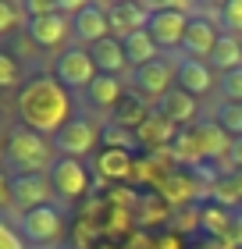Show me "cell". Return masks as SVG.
<instances>
[{
	"instance_id": "1",
	"label": "cell",
	"mask_w": 242,
	"mask_h": 249,
	"mask_svg": "<svg viewBox=\"0 0 242 249\" xmlns=\"http://www.w3.org/2000/svg\"><path fill=\"white\" fill-rule=\"evenodd\" d=\"M15 110H18V124L47 135V139L57 135L75 118L72 114V93H68L54 75H32L29 82H21Z\"/></svg>"
},
{
	"instance_id": "2",
	"label": "cell",
	"mask_w": 242,
	"mask_h": 249,
	"mask_svg": "<svg viewBox=\"0 0 242 249\" xmlns=\"http://www.w3.org/2000/svg\"><path fill=\"white\" fill-rule=\"evenodd\" d=\"M4 139H7L4 164H7L15 175H47L50 167H54V160H57L54 139H47V135L25 128V124H15Z\"/></svg>"
},
{
	"instance_id": "3",
	"label": "cell",
	"mask_w": 242,
	"mask_h": 249,
	"mask_svg": "<svg viewBox=\"0 0 242 249\" xmlns=\"http://www.w3.org/2000/svg\"><path fill=\"white\" fill-rule=\"evenodd\" d=\"M146 11H149L146 32L153 36L157 47L160 50H182L189 18L196 15L192 4H186V0H168V4H146Z\"/></svg>"
},
{
	"instance_id": "4",
	"label": "cell",
	"mask_w": 242,
	"mask_h": 249,
	"mask_svg": "<svg viewBox=\"0 0 242 249\" xmlns=\"http://www.w3.org/2000/svg\"><path fill=\"white\" fill-rule=\"evenodd\" d=\"M18 231L21 239L32 242V246H54L64 239V213L54 207V203H47V207H36L29 213H21L18 217Z\"/></svg>"
},
{
	"instance_id": "5",
	"label": "cell",
	"mask_w": 242,
	"mask_h": 249,
	"mask_svg": "<svg viewBox=\"0 0 242 249\" xmlns=\"http://www.w3.org/2000/svg\"><path fill=\"white\" fill-rule=\"evenodd\" d=\"M47 178H50L54 196L64 203H78L89 192V167L82 160H75V157H57Z\"/></svg>"
},
{
	"instance_id": "6",
	"label": "cell",
	"mask_w": 242,
	"mask_h": 249,
	"mask_svg": "<svg viewBox=\"0 0 242 249\" xmlns=\"http://www.w3.org/2000/svg\"><path fill=\"white\" fill-rule=\"evenodd\" d=\"M96 142H100V128H96L89 118H78V114L54 135V150H57V157H75V160L89 157V153L96 150Z\"/></svg>"
},
{
	"instance_id": "7",
	"label": "cell",
	"mask_w": 242,
	"mask_h": 249,
	"mask_svg": "<svg viewBox=\"0 0 242 249\" xmlns=\"http://www.w3.org/2000/svg\"><path fill=\"white\" fill-rule=\"evenodd\" d=\"M96 75L100 71H96V64H93V57H89L86 47H68V50H61V57H57V64H54V78L64 89H89Z\"/></svg>"
},
{
	"instance_id": "8",
	"label": "cell",
	"mask_w": 242,
	"mask_h": 249,
	"mask_svg": "<svg viewBox=\"0 0 242 249\" xmlns=\"http://www.w3.org/2000/svg\"><path fill=\"white\" fill-rule=\"evenodd\" d=\"M171 78H175V68H171L168 61H153V64H146V68H135V75H132V93L139 96V100H164L171 89Z\"/></svg>"
},
{
	"instance_id": "9",
	"label": "cell",
	"mask_w": 242,
	"mask_h": 249,
	"mask_svg": "<svg viewBox=\"0 0 242 249\" xmlns=\"http://www.w3.org/2000/svg\"><path fill=\"white\" fill-rule=\"evenodd\" d=\"M50 196H54V189H50L47 175H11V203H15L21 213H29L36 207H47Z\"/></svg>"
},
{
	"instance_id": "10",
	"label": "cell",
	"mask_w": 242,
	"mask_h": 249,
	"mask_svg": "<svg viewBox=\"0 0 242 249\" xmlns=\"http://www.w3.org/2000/svg\"><path fill=\"white\" fill-rule=\"evenodd\" d=\"M25 32H29V39L36 43L39 50H61L64 43L72 39V18H64L61 11H54L47 18L25 21Z\"/></svg>"
},
{
	"instance_id": "11",
	"label": "cell",
	"mask_w": 242,
	"mask_h": 249,
	"mask_svg": "<svg viewBox=\"0 0 242 249\" xmlns=\"http://www.w3.org/2000/svg\"><path fill=\"white\" fill-rule=\"evenodd\" d=\"M217 39H221V29H217L210 18L192 15L189 18V29H186V39H182V53H186L189 61H206L214 53Z\"/></svg>"
},
{
	"instance_id": "12",
	"label": "cell",
	"mask_w": 242,
	"mask_h": 249,
	"mask_svg": "<svg viewBox=\"0 0 242 249\" xmlns=\"http://www.w3.org/2000/svg\"><path fill=\"white\" fill-rule=\"evenodd\" d=\"M107 11V25L114 39H129L132 32H143L149 25V11L146 4H132V0H121V4H103Z\"/></svg>"
},
{
	"instance_id": "13",
	"label": "cell",
	"mask_w": 242,
	"mask_h": 249,
	"mask_svg": "<svg viewBox=\"0 0 242 249\" xmlns=\"http://www.w3.org/2000/svg\"><path fill=\"white\" fill-rule=\"evenodd\" d=\"M111 36V25H107V11L103 4H86L78 15L72 18V39H78V47H96L100 39Z\"/></svg>"
},
{
	"instance_id": "14",
	"label": "cell",
	"mask_w": 242,
	"mask_h": 249,
	"mask_svg": "<svg viewBox=\"0 0 242 249\" xmlns=\"http://www.w3.org/2000/svg\"><path fill=\"white\" fill-rule=\"evenodd\" d=\"M189 132H192V142H196V150H200V160H203V164L224 160L228 150H232V142H228V132H224L217 121H196Z\"/></svg>"
},
{
	"instance_id": "15",
	"label": "cell",
	"mask_w": 242,
	"mask_h": 249,
	"mask_svg": "<svg viewBox=\"0 0 242 249\" xmlns=\"http://www.w3.org/2000/svg\"><path fill=\"white\" fill-rule=\"evenodd\" d=\"M93 171L100 182H111V185H121V182H129L132 171H135V157L129 150H103L93 157Z\"/></svg>"
},
{
	"instance_id": "16",
	"label": "cell",
	"mask_w": 242,
	"mask_h": 249,
	"mask_svg": "<svg viewBox=\"0 0 242 249\" xmlns=\"http://www.w3.org/2000/svg\"><path fill=\"white\" fill-rule=\"evenodd\" d=\"M175 82H178V89H186L189 96H206L214 89V68H210V61L182 57L178 68H175Z\"/></svg>"
},
{
	"instance_id": "17",
	"label": "cell",
	"mask_w": 242,
	"mask_h": 249,
	"mask_svg": "<svg viewBox=\"0 0 242 249\" xmlns=\"http://www.w3.org/2000/svg\"><path fill=\"white\" fill-rule=\"evenodd\" d=\"M157 114L164 118V121H171L175 128H192L196 124V96H189L186 89H171V93L157 104Z\"/></svg>"
},
{
	"instance_id": "18",
	"label": "cell",
	"mask_w": 242,
	"mask_h": 249,
	"mask_svg": "<svg viewBox=\"0 0 242 249\" xmlns=\"http://www.w3.org/2000/svg\"><path fill=\"white\" fill-rule=\"evenodd\" d=\"M196 192H200V185H196V175L189 171H168L160 175V196H164L168 207H192Z\"/></svg>"
},
{
	"instance_id": "19",
	"label": "cell",
	"mask_w": 242,
	"mask_h": 249,
	"mask_svg": "<svg viewBox=\"0 0 242 249\" xmlns=\"http://www.w3.org/2000/svg\"><path fill=\"white\" fill-rule=\"evenodd\" d=\"M175 124L171 121H164L160 114H149L146 121H143V128L135 132V139H139V146H146L149 153H160V150H171V142H175Z\"/></svg>"
},
{
	"instance_id": "20",
	"label": "cell",
	"mask_w": 242,
	"mask_h": 249,
	"mask_svg": "<svg viewBox=\"0 0 242 249\" xmlns=\"http://www.w3.org/2000/svg\"><path fill=\"white\" fill-rule=\"evenodd\" d=\"M89 57H93L96 64V71L100 75H121L125 68H129V57H125V47H121V39H100L96 47H89Z\"/></svg>"
},
{
	"instance_id": "21",
	"label": "cell",
	"mask_w": 242,
	"mask_h": 249,
	"mask_svg": "<svg viewBox=\"0 0 242 249\" xmlns=\"http://www.w3.org/2000/svg\"><path fill=\"white\" fill-rule=\"evenodd\" d=\"M86 93H89V104H93V107H100V110H111V114L118 110V104H121V100L129 96L118 75H96V78H93V86H89Z\"/></svg>"
},
{
	"instance_id": "22",
	"label": "cell",
	"mask_w": 242,
	"mask_h": 249,
	"mask_svg": "<svg viewBox=\"0 0 242 249\" xmlns=\"http://www.w3.org/2000/svg\"><path fill=\"white\" fill-rule=\"evenodd\" d=\"M121 47H125V57H129L132 68H146V64L160 61V57H157L160 47L153 43V36H149L146 29H143V32H132L129 39H121Z\"/></svg>"
},
{
	"instance_id": "23",
	"label": "cell",
	"mask_w": 242,
	"mask_h": 249,
	"mask_svg": "<svg viewBox=\"0 0 242 249\" xmlns=\"http://www.w3.org/2000/svg\"><path fill=\"white\" fill-rule=\"evenodd\" d=\"M210 68H217L221 75L239 71V68H242V39L221 32V39H217V47H214V53H210Z\"/></svg>"
},
{
	"instance_id": "24",
	"label": "cell",
	"mask_w": 242,
	"mask_h": 249,
	"mask_svg": "<svg viewBox=\"0 0 242 249\" xmlns=\"http://www.w3.org/2000/svg\"><path fill=\"white\" fill-rule=\"evenodd\" d=\"M146 118H149L146 104H143V100L135 96V93H129V96H125L121 104H118V110H114V118H111V121H114V124H121V128H129V132H139Z\"/></svg>"
},
{
	"instance_id": "25",
	"label": "cell",
	"mask_w": 242,
	"mask_h": 249,
	"mask_svg": "<svg viewBox=\"0 0 242 249\" xmlns=\"http://www.w3.org/2000/svg\"><path fill=\"white\" fill-rule=\"evenodd\" d=\"M100 142L107 146V150H135L139 146V139H135V132H129V128H121V124H114V121H107L100 128Z\"/></svg>"
},
{
	"instance_id": "26",
	"label": "cell",
	"mask_w": 242,
	"mask_h": 249,
	"mask_svg": "<svg viewBox=\"0 0 242 249\" xmlns=\"http://www.w3.org/2000/svg\"><path fill=\"white\" fill-rule=\"evenodd\" d=\"M200 224H203V228L214 235V239H224V231L232 228V217L224 213V207L210 203V207H203V210H200Z\"/></svg>"
},
{
	"instance_id": "27",
	"label": "cell",
	"mask_w": 242,
	"mask_h": 249,
	"mask_svg": "<svg viewBox=\"0 0 242 249\" xmlns=\"http://www.w3.org/2000/svg\"><path fill=\"white\" fill-rule=\"evenodd\" d=\"M171 157H175L178 164H192V167H200V150H196V142H192V132H178L175 135V142H171Z\"/></svg>"
},
{
	"instance_id": "28",
	"label": "cell",
	"mask_w": 242,
	"mask_h": 249,
	"mask_svg": "<svg viewBox=\"0 0 242 249\" xmlns=\"http://www.w3.org/2000/svg\"><path fill=\"white\" fill-rule=\"evenodd\" d=\"M214 121L221 124L224 132H232L235 139H242V104H221Z\"/></svg>"
},
{
	"instance_id": "29",
	"label": "cell",
	"mask_w": 242,
	"mask_h": 249,
	"mask_svg": "<svg viewBox=\"0 0 242 249\" xmlns=\"http://www.w3.org/2000/svg\"><path fill=\"white\" fill-rule=\"evenodd\" d=\"M217 18H221V25H224L228 36L242 39V0H224V7L217 11Z\"/></svg>"
},
{
	"instance_id": "30",
	"label": "cell",
	"mask_w": 242,
	"mask_h": 249,
	"mask_svg": "<svg viewBox=\"0 0 242 249\" xmlns=\"http://www.w3.org/2000/svg\"><path fill=\"white\" fill-rule=\"evenodd\" d=\"M25 15H21V4H7V0H0V36H7V32H15Z\"/></svg>"
},
{
	"instance_id": "31",
	"label": "cell",
	"mask_w": 242,
	"mask_h": 249,
	"mask_svg": "<svg viewBox=\"0 0 242 249\" xmlns=\"http://www.w3.org/2000/svg\"><path fill=\"white\" fill-rule=\"evenodd\" d=\"M21 82V68L18 61L11 57L7 50H0V89H11V86H18Z\"/></svg>"
},
{
	"instance_id": "32",
	"label": "cell",
	"mask_w": 242,
	"mask_h": 249,
	"mask_svg": "<svg viewBox=\"0 0 242 249\" xmlns=\"http://www.w3.org/2000/svg\"><path fill=\"white\" fill-rule=\"evenodd\" d=\"M221 93H224V104H242V68L221 75Z\"/></svg>"
},
{
	"instance_id": "33",
	"label": "cell",
	"mask_w": 242,
	"mask_h": 249,
	"mask_svg": "<svg viewBox=\"0 0 242 249\" xmlns=\"http://www.w3.org/2000/svg\"><path fill=\"white\" fill-rule=\"evenodd\" d=\"M0 249H25V239H21V231L4 217V213H0Z\"/></svg>"
},
{
	"instance_id": "34",
	"label": "cell",
	"mask_w": 242,
	"mask_h": 249,
	"mask_svg": "<svg viewBox=\"0 0 242 249\" xmlns=\"http://www.w3.org/2000/svg\"><path fill=\"white\" fill-rule=\"evenodd\" d=\"M192 224H200V210H196V207H182V210L175 213V228H178V231H189Z\"/></svg>"
},
{
	"instance_id": "35",
	"label": "cell",
	"mask_w": 242,
	"mask_h": 249,
	"mask_svg": "<svg viewBox=\"0 0 242 249\" xmlns=\"http://www.w3.org/2000/svg\"><path fill=\"white\" fill-rule=\"evenodd\" d=\"M7 207H15L11 203V175L0 167V210H7Z\"/></svg>"
},
{
	"instance_id": "36",
	"label": "cell",
	"mask_w": 242,
	"mask_h": 249,
	"mask_svg": "<svg viewBox=\"0 0 242 249\" xmlns=\"http://www.w3.org/2000/svg\"><path fill=\"white\" fill-rule=\"evenodd\" d=\"M228 164L242 171V139H232V150H228Z\"/></svg>"
},
{
	"instance_id": "37",
	"label": "cell",
	"mask_w": 242,
	"mask_h": 249,
	"mask_svg": "<svg viewBox=\"0 0 242 249\" xmlns=\"http://www.w3.org/2000/svg\"><path fill=\"white\" fill-rule=\"evenodd\" d=\"M232 231H235V239L242 246V210H235V217H232Z\"/></svg>"
},
{
	"instance_id": "38",
	"label": "cell",
	"mask_w": 242,
	"mask_h": 249,
	"mask_svg": "<svg viewBox=\"0 0 242 249\" xmlns=\"http://www.w3.org/2000/svg\"><path fill=\"white\" fill-rule=\"evenodd\" d=\"M4 150H7V139H0V160H4Z\"/></svg>"
},
{
	"instance_id": "39",
	"label": "cell",
	"mask_w": 242,
	"mask_h": 249,
	"mask_svg": "<svg viewBox=\"0 0 242 249\" xmlns=\"http://www.w3.org/2000/svg\"><path fill=\"white\" fill-rule=\"evenodd\" d=\"M235 249H242V246H235Z\"/></svg>"
}]
</instances>
